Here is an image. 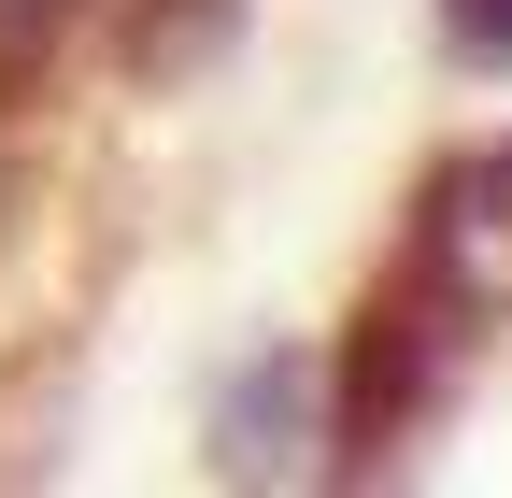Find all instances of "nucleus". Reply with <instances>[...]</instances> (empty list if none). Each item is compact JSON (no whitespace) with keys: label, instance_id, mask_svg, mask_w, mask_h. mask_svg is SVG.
<instances>
[{"label":"nucleus","instance_id":"f257e3e1","mask_svg":"<svg viewBox=\"0 0 512 498\" xmlns=\"http://www.w3.org/2000/svg\"><path fill=\"white\" fill-rule=\"evenodd\" d=\"M299 399H313V370H299V356H242V385L214 399V470L285 484V470H299Z\"/></svg>","mask_w":512,"mask_h":498},{"label":"nucleus","instance_id":"f03ea898","mask_svg":"<svg viewBox=\"0 0 512 498\" xmlns=\"http://www.w3.org/2000/svg\"><path fill=\"white\" fill-rule=\"evenodd\" d=\"M441 43H456L470 72H512V0H441Z\"/></svg>","mask_w":512,"mask_h":498}]
</instances>
